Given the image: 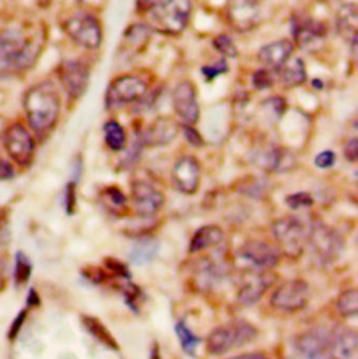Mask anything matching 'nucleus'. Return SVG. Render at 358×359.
I'll use <instances>...</instances> for the list:
<instances>
[{
  "label": "nucleus",
  "mask_w": 358,
  "mask_h": 359,
  "mask_svg": "<svg viewBox=\"0 0 358 359\" xmlns=\"http://www.w3.org/2000/svg\"><path fill=\"white\" fill-rule=\"evenodd\" d=\"M24 109L35 133L51 132L60 114V98L56 87L49 81L31 87L24 97Z\"/></svg>",
  "instance_id": "1"
},
{
  "label": "nucleus",
  "mask_w": 358,
  "mask_h": 359,
  "mask_svg": "<svg viewBox=\"0 0 358 359\" xmlns=\"http://www.w3.org/2000/svg\"><path fill=\"white\" fill-rule=\"evenodd\" d=\"M256 336L258 330L253 325L244 320L230 322L208 334L207 350L213 355H223L252 343Z\"/></svg>",
  "instance_id": "2"
},
{
  "label": "nucleus",
  "mask_w": 358,
  "mask_h": 359,
  "mask_svg": "<svg viewBox=\"0 0 358 359\" xmlns=\"http://www.w3.org/2000/svg\"><path fill=\"white\" fill-rule=\"evenodd\" d=\"M39 49L15 29L0 35V69H25L35 62Z\"/></svg>",
  "instance_id": "3"
},
{
  "label": "nucleus",
  "mask_w": 358,
  "mask_h": 359,
  "mask_svg": "<svg viewBox=\"0 0 358 359\" xmlns=\"http://www.w3.org/2000/svg\"><path fill=\"white\" fill-rule=\"evenodd\" d=\"M310 229L304 221L296 215L280 218L273 225V235L279 243V249L291 259L303 255L304 246L308 242Z\"/></svg>",
  "instance_id": "4"
},
{
  "label": "nucleus",
  "mask_w": 358,
  "mask_h": 359,
  "mask_svg": "<svg viewBox=\"0 0 358 359\" xmlns=\"http://www.w3.org/2000/svg\"><path fill=\"white\" fill-rule=\"evenodd\" d=\"M308 243L312 249L314 257L322 264H331L336 262L345 248V242L340 233L321 222L310 228Z\"/></svg>",
  "instance_id": "5"
},
{
  "label": "nucleus",
  "mask_w": 358,
  "mask_h": 359,
  "mask_svg": "<svg viewBox=\"0 0 358 359\" xmlns=\"http://www.w3.org/2000/svg\"><path fill=\"white\" fill-rule=\"evenodd\" d=\"M1 142L8 157L18 165L27 167L31 164L35 143L31 133L21 123H13L4 129Z\"/></svg>",
  "instance_id": "6"
},
{
  "label": "nucleus",
  "mask_w": 358,
  "mask_h": 359,
  "mask_svg": "<svg viewBox=\"0 0 358 359\" xmlns=\"http://www.w3.org/2000/svg\"><path fill=\"white\" fill-rule=\"evenodd\" d=\"M154 20L159 27L170 34L182 32L190 18V0H160L153 8Z\"/></svg>",
  "instance_id": "7"
},
{
  "label": "nucleus",
  "mask_w": 358,
  "mask_h": 359,
  "mask_svg": "<svg viewBox=\"0 0 358 359\" xmlns=\"http://www.w3.org/2000/svg\"><path fill=\"white\" fill-rule=\"evenodd\" d=\"M311 298V288L304 280H291L281 284L272 295L270 304L280 312H298L307 306Z\"/></svg>",
  "instance_id": "8"
},
{
  "label": "nucleus",
  "mask_w": 358,
  "mask_h": 359,
  "mask_svg": "<svg viewBox=\"0 0 358 359\" xmlns=\"http://www.w3.org/2000/svg\"><path fill=\"white\" fill-rule=\"evenodd\" d=\"M66 34L79 45L95 49L102 41V31L98 20L90 14L74 15L65 22Z\"/></svg>",
  "instance_id": "9"
},
{
  "label": "nucleus",
  "mask_w": 358,
  "mask_h": 359,
  "mask_svg": "<svg viewBox=\"0 0 358 359\" xmlns=\"http://www.w3.org/2000/svg\"><path fill=\"white\" fill-rule=\"evenodd\" d=\"M147 84L136 76H122L112 81L107 93V102L110 107H118L135 102L145 97Z\"/></svg>",
  "instance_id": "10"
},
{
  "label": "nucleus",
  "mask_w": 358,
  "mask_h": 359,
  "mask_svg": "<svg viewBox=\"0 0 358 359\" xmlns=\"http://www.w3.org/2000/svg\"><path fill=\"white\" fill-rule=\"evenodd\" d=\"M297 348L305 359H332V334L322 327L311 329L300 336Z\"/></svg>",
  "instance_id": "11"
},
{
  "label": "nucleus",
  "mask_w": 358,
  "mask_h": 359,
  "mask_svg": "<svg viewBox=\"0 0 358 359\" xmlns=\"http://www.w3.org/2000/svg\"><path fill=\"white\" fill-rule=\"evenodd\" d=\"M132 200L136 212L140 217L149 218L156 215L164 205V196L153 184L138 180L132 186Z\"/></svg>",
  "instance_id": "12"
},
{
  "label": "nucleus",
  "mask_w": 358,
  "mask_h": 359,
  "mask_svg": "<svg viewBox=\"0 0 358 359\" xmlns=\"http://www.w3.org/2000/svg\"><path fill=\"white\" fill-rule=\"evenodd\" d=\"M260 17L258 0H228L227 18L231 27L239 32L252 29Z\"/></svg>",
  "instance_id": "13"
},
{
  "label": "nucleus",
  "mask_w": 358,
  "mask_h": 359,
  "mask_svg": "<svg viewBox=\"0 0 358 359\" xmlns=\"http://www.w3.org/2000/svg\"><path fill=\"white\" fill-rule=\"evenodd\" d=\"M274 281L276 276L269 271L251 273L245 276L237 295L238 304H241L242 306H251L256 304L265 295V292L273 285Z\"/></svg>",
  "instance_id": "14"
},
{
  "label": "nucleus",
  "mask_w": 358,
  "mask_h": 359,
  "mask_svg": "<svg viewBox=\"0 0 358 359\" xmlns=\"http://www.w3.org/2000/svg\"><path fill=\"white\" fill-rule=\"evenodd\" d=\"M173 105L175 114L186 125L192 126L199 119V104L196 88L190 81H180L173 93Z\"/></svg>",
  "instance_id": "15"
},
{
  "label": "nucleus",
  "mask_w": 358,
  "mask_h": 359,
  "mask_svg": "<svg viewBox=\"0 0 358 359\" xmlns=\"http://www.w3.org/2000/svg\"><path fill=\"white\" fill-rule=\"evenodd\" d=\"M239 255L258 269H273L280 262V250L263 241H248L241 249Z\"/></svg>",
  "instance_id": "16"
},
{
  "label": "nucleus",
  "mask_w": 358,
  "mask_h": 359,
  "mask_svg": "<svg viewBox=\"0 0 358 359\" xmlns=\"http://www.w3.org/2000/svg\"><path fill=\"white\" fill-rule=\"evenodd\" d=\"M59 79L66 93L72 98H79L87 87L88 69L77 60H69L60 66Z\"/></svg>",
  "instance_id": "17"
},
{
  "label": "nucleus",
  "mask_w": 358,
  "mask_h": 359,
  "mask_svg": "<svg viewBox=\"0 0 358 359\" xmlns=\"http://www.w3.org/2000/svg\"><path fill=\"white\" fill-rule=\"evenodd\" d=\"M173 180L180 193L194 194L200 183V165L194 157H182L173 170Z\"/></svg>",
  "instance_id": "18"
},
{
  "label": "nucleus",
  "mask_w": 358,
  "mask_h": 359,
  "mask_svg": "<svg viewBox=\"0 0 358 359\" xmlns=\"http://www.w3.org/2000/svg\"><path fill=\"white\" fill-rule=\"evenodd\" d=\"M255 161L259 168L267 172H286L293 170L296 165V158L293 153L277 147H270L259 151Z\"/></svg>",
  "instance_id": "19"
},
{
  "label": "nucleus",
  "mask_w": 358,
  "mask_h": 359,
  "mask_svg": "<svg viewBox=\"0 0 358 359\" xmlns=\"http://www.w3.org/2000/svg\"><path fill=\"white\" fill-rule=\"evenodd\" d=\"M179 126L170 118H160L152 123L142 136V142L149 147L167 146L178 135Z\"/></svg>",
  "instance_id": "20"
},
{
  "label": "nucleus",
  "mask_w": 358,
  "mask_h": 359,
  "mask_svg": "<svg viewBox=\"0 0 358 359\" xmlns=\"http://www.w3.org/2000/svg\"><path fill=\"white\" fill-rule=\"evenodd\" d=\"M293 52H294L293 42L289 39H281L260 48L258 53V59L265 67L280 69L293 56Z\"/></svg>",
  "instance_id": "21"
},
{
  "label": "nucleus",
  "mask_w": 358,
  "mask_h": 359,
  "mask_svg": "<svg viewBox=\"0 0 358 359\" xmlns=\"http://www.w3.org/2000/svg\"><path fill=\"white\" fill-rule=\"evenodd\" d=\"M332 359H358L356 330L342 327L332 334Z\"/></svg>",
  "instance_id": "22"
},
{
  "label": "nucleus",
  "mask_w": 358,
  "mask_h": 359,
  "mask_svg": "<svg viewBox=\"0 0 358 359\" xmlns=\"http://www.w3.org/2000/svg\"><path fill=\"white\" fill-rule=\"evenodd\" d=\"M358 13L354 3L343 4L336 13V28L342 38L356 45L357 42Z\"/></svg>",
  "instance_id": "23"
},
{
  "label": "nucleus",
  "mask_w": 358,
  "mask_h": 359,
  "mask_svg": "<svg viewBox=\"0 0 358 359\" xmlns=\"http://www.w3.org/2000/svg\"><path fill=\"white\" fill-rule=\"evenodd\" d=\"M293 34H294L296 42L301 48H307L317 43L325 35V29L319 22L311 18H301V20H294Z\"/></svg>",
  "instance_id": "24"
},
{
  "label": "nucleus",
  "mask_w": 358,
  "mask_h": 359,
  "mask_svg": "<svg viewBox=\"0 0 358 359\" xmlns=\"http://www.w3.org/2000/svg\"><path fill=\"white\" fill-rule=\"evenodd\" d=\"M224 239V233L217 225H204L200 226L192 236L189 243V252L197 253L203 252L208 248H214L220 245Z\"/></svg>",
  "instance_id": "25"
},
{
  "label": "nucleus",
  "mask_w": 358,
  "mask_h": 359,
  "mask_svg": "<svg viewBox=\"0 0 358 359\" xmlns=\"http://www.w3.org/2000/svg\"><path fill=\"white\" fill-rule=\"evenodd\" d=\"M279 70V76L281 83L286 87H298L307 80V69L305 63L301 57H290Z\"/></svg>",
  "instance_id": "26"
},
{
  "label": "nucleus",
  "mask_w": 358,
  "mask_h": 359,
  "mask_svg": "<svg viewBox=\"0 0 358 359\" xmlns=\"http://www.w3.org/2000/svg\"><path fill=\"white\" fill-rule=\"evenodd\" d=\"M160 249V242L154 238L145 236L136 242L131 252V260L138 264L143 266L146 263H150L159 253Z\"/></svg>",
  "instance_id": "27"
},
{
  "label": "nucleus",
  "mask_w": 358,
  "mask_h": 359,
  "mask_svg": "<svg viewBox=\"0 0 358 359\" xmlns=\"http://www.w3.org/2000/svg\"><path fill=\"white\" fill-rule=\"evenodd\" d=\"M83 325L86 327V330L95 337L100 343H102L105 347L118 351L119 346L117 344V340L114 339V336L110 333V330L97 319L93 316H83Z\"/></svg>",
  "instance_id": "28"
},
{
  "label": "nucleus",
  "mask_w": 358,
  "mask_h": 359,
  "mask_svg": "<svg viewBox=\"0 0 358 359\" xmlns=\"http://www.w3.org/2000/svg\"><path fill=\"white\" fill-rule=\"evenodd\" d=\"M194 276H196L197 285L201 290H208V288H213L216 284H218V281L223 277V271L217 264L203 260V263H200V266L197 267Z\"/></svg>",
  "instance_id": "29"
},
{
  "label": "nucleus",
  "mask_w": 358,
  "mask_h": 359,
  "mask_svg": "<svg viewBox=\"0 0 358 359\" xmlns=\"http://www.w3.org/2000/svg\"><path fill=\"white\" fill-rule=\"evenodd\" d=\"M104 137H105L107 146L114 151H121L126 146L125 129L117 121H110L105 123Z\"/></svg>",
  "instance_id": "30"
},
{
  "label": "nucleus",
  "mask_w": 358,
  "mask_h": 359,
  "mask_svg": "<svg viewBox=\"0 0 358 359\" xmlns=\"http://www.w3.org/2000/svg\"><path fill=\"white\" fill-rule=\"evenodd\" d=\"M336 309L343 318H356L358 313V291L352 288L340 294L336 301Z\"/></svg>",
  "instance_id": "31"
},
{
  "label": "nucleus",
  "mask_w": 358,
  "mask_h": 359,
  "mask_svg": "<svg viewBox=\"0 0 358 359\" xmlns=\"http://www.w3.org/2000/svg\"><path fill=\"white\" fill-rule=\"evenodd\" d=\"M175 332H177L179 343L182 346L183 351L187 355H194V351H196L197 346L200 344V339L193 334V332L187 327L185 320H180L178 325L175 326Z\"/></svg>",
  "instance_id": "32"
},
{
  "label": "nucleus",
  "mask_w": 358,
  "mask_h": 359,
  "mask_svg": "<svg viewBox=\"0 0 358 359\" xmlns=\"http://www.w3.org/2000/svg\"><path fill=\"white\" fill-rule=\"evenodd\" d=\"M238 191L253 198H262L267 193V182L255 177L245 178L238 184Z\"/></svg>",
  "instance_id": "33"
},
{
  "label": "nucleus",
  "mask_w": 358,
  "mask_h": 359,
  "mask_svg": "<svg viewBox=\"0 0 358 359\" xmlns=\"http://www.w3.org/2000/svg\"><path fill=\"white\" fill-rule=\"evenodd\" d=\"M31 271H32V266L29 259L22 252H18L15 255V269H14L15 284L18 285L25 284L31 277Z\"/></svg>",
  "instance_id": "34"
},
{
  "label": "nucleus",
  "mask_w": 358,
  "mask_h": 359,
  "mask_svg": "<svg viewBox=\"0 0 358 359\" xmlns=\"http://www.w3.org/2000/svg\"><path fill=\"white\" fill-rule=\"evenodd\" d=\"M213 45L216 46V49L224 56V57H235L238 55V49L237 46L234 45L232 39L223 34V35H218L214 38L213 41Z\"/></svg>",
  "instance_id": "35"
},
{
  "label": "nucleus",
  "mask_w": 358,
  "mask_h": 359,
  "mask_svg": "<svg viewBox=\"0 0 358 359\" xmlns=\"http://www.w3.org/2000/svg\"><path fill=\"white\" fill-rule=\"evenodd\" d=\"M104 198L107 200V204L117 211L118 208H125L126 205V197L118 187H108L104 191Z\"/></svg>",
  "instance_id": "36"
},
{
  "label": "nucleus",
  "mask_w": 358,
  "mask_h": 359,
  "mask_svg": "<svg viewBox=\"0 0 358 359\" xmlns=\"http://www.w3.org/2000/svg\"><path fill=\"white\" fill-rule=\"evenodd\" d=\"M286 203L293 210H300V208L311 207L314 204V198H312V196L310 193L300 191V193H294V194L287 196Z\"/></svg>",
  "instance_id": "37"
},
{
  "label": "nucleus",
  "mask_w": 358,
  "mask_h": 359,
  "mask_svg": "<svg viewBox=\"0 0 358 359\" xmlns=\"http://www.w3.org/2000/svg\"><path fill=\"white\" fill-rule=\"evenodd\" d=\"M273 84V77L267 70H258L253 74V86L258 90H266L270 88Z\"/></svg>",
  "instance_id": "38"
},
{
  "label": "nucleus",
  "mask_w": 358,
  "mask_h": 359,
  "mask_svg": "<svg viewBox=\"0 0 358 359\" xmlns=\"http://www.w3.org/2000/svg\"><path fill=\"white\" fill-rule=\"evenodd\" d=\"M227 63H225V60L223 59V60H220V62H217V63H214V65H210V66H204L203 69H201V73L204 74V77L207 79V80H213V79H216L217 76H220V74H223L224 72H227Z\"/></svg>",
  "instance_id": "39"
},
{
  "label": "nucleus",
  "mask_w": 358,
  "mask_h": 359,
  "mask_svg": "<svg viewBox=\"0 0 358 359\" xmlns=\"http://www.w3.org/2000/svg\"><path fill=\"white\" fill-rule=\"evenodd\" d=\"M336 163V154L331 150L322 151L315 157V165L321 170H328L331 167H333Z\"/></svg>",
  "instance_id": "40"
},
{
  "label": "nucleus",
  "mask_w": 358,
  "mask_h": 359,
  "mask_svg": "<svg viewBox=\"0 0 358 359\" xmlns=\"http://www.w3.org/2000/svg\"><path fill=\"white\" fill-rule=\"evenodd\" d=\"M183 135L186 137V140L189 142V144H192L193 147H201L203 146V139L201 136L197 133V130H194L192 126L185 125L183 126Z\"/></svg>",
  "instance_id": "41"
},
{
  "label": "nucleus",
  "mask_w": 358,
  "mask_h": 359,
  "mask_svg": "<svg viewBox=\"0 0 358 359\" xmlns=\"http://www.w3.org/2000/svg\"><path fill=\"white\" fill-rule=\"evenodd\" d=\"M107 266L111 271H114L115 274L121 276V277H129V271L125 267V264H122L119 260L115 259H107Z\"/></svg>",
  "instance_id": "42"
},
{
  "label": "nucleus",
  "mask_w": 358,
  "mask_h": 359,
  "mask_svg": "<svg viewBox=\"0 0 358 359\" xmlns=\"http://www.w3.org/2000/svg\"><path fill=\"white\" fill-rule=\"evenodd\" d=\"M345 157L350 163H356L358 158V142L357 139H352L346 147H345Z\"/></svg>",
  "instance_id": "43"
},
{
  "label": "nucleus",
  "mask_w": 358,
  "mask_h": 359,
  "mask_svg": "<svg viewBox=\"0 0 358 359\" xmlns=\"http://www.w3.org/2000/svg\"><path fill=\"white\" fill-rule=\"evenodd\" d=\"M76 204V196H74V183H70L66 189V210L69 214L73 212Z\"/></svg>",
  "instance_id": "44"
},
{
  "label": "nucleus",
  "mask_w": 358,
  "mask_h": 359,
  "mask_svg": "<svg viewBox=\"0 0 358 359\" xmlns=\"http://www.w3.org/2000/svg\"><path fill=\"white\" fill-rule=\"evenodd\" d=\"M13 177H14L13 167L7 161L0 160V180H11Z\"/></svg>",
  "instance_id": "45"
},
{
  "label": "nucleus",
  "mask_w": 358,
  "mask_h": 359,
  "mask_svg": "<svg viewBox=\"0 0 358 359\" xmlns=\"http://www.w3.org/2000/svg\"><path fill=\"white\" fill-rule=\"evenodd\" d=\"M24 315H25V312H21V313L18 315V318L15 319V322H14V325H13V327H11V333H10V337H14V336H15V333H18V330H20V326H21V323L24 322Z\"/></svg>",
  "instance_id": "46"
},
{
  "label": "nucleus",
  "mask_w": 358,
  "mask_h": 359,
  "mask_svg": "<svg viewBox=\"0 0 358 359\" xmlns=\"http://www.w3.org/2000/svg\"><path fill=\"white\" fill-rule=\"evenodd\" d=\"M230 359H269L266 355H263V354H258V353H255V354H242V355H238V357H234V358Z\"/></svg>",
  "instance_id": "47"
},
{
  "label": "nucleus",
  "mask_w": 358,
  "mask_h": 359,
  "mask_svg": "<svg viewBox=\"0 0 358 359\" xmlns=\"http://www.w3.org/2000/svg\"><path fill=\"white\" fill-rule=\"evenodd\" d=\"M79 1L87 7H100L102 3V0H79Z\"/></svg>",
  "instance_id": "48"
},
{
  "label": "nucleus",
  "mask_w": 358,
  "mask_h": 359,
  "mask_svg": "<svg viewBox=\"0 0 358 359\" xmlns=\"http://www.w3.org/2000/svg\"><path fill=\"white\" fill-rule=\"evenodd\" d=\"M150 359H161V355H160V350H159V344H154V346H153V348H152V355H150Z\"/></svg>",
  "instance_id": "49"
},
{
  "label": "nucleus",
  "mask_w": 358,
  "mask_h": 359,
  "mask_svg": "<svg viewBox=\"0 0 358 359\" xmlns=\"http://www.w3.org/2000/svg\"><path fill=\"white\" fill-rule=\"evenodd\" d=\"M38 302H39V299H38V297H37L35 291H31V295H29L28 304H29V305H38Z\"/></svg>",
  "instance_id": "50"
},
{
  "label": "nucleus",
  "mask_w": 358,
  "mask_h": 359,
  "mask_svg": "<svg viewBox=\"0 0 358 359\" xmlns=\"http://www.w3.org/2000/svg\"><path fill=\"white\" fill-rule=\"evenodd\" d=\"M3 287H4V276H3V269L0 266V291L3 290Z\"/></svg>",
  "instance_id": "51"
},
{
  "label": "nucleus",
  "mask_w": 358,
  "mask_h": 359,
  "mask_svg": "<svg viewBox=\"0 0 358 359\" xmlns=\"http://www.w3.org/2000/svg\"><path fill=\"white\" fill-rule=\"evenodd\" d=\"M3 132H4V121H3V118L0 116V139H1V136H3Z\"/></svg>",
  "instance_id": "52"
},
{
  "label": "nucleus",
  "mask_w": 358,
  "mask_h": 359,
  "mask_svg": "<svg viewBox=\"0 0 358 359\" xmlns=\"http://www.w3.org/2000/svg\"><path fill=\"white\" fill-rule=\"evenodd\" d=\"M318 1H328V0H318Z\"/></svg>",
  "instance_id": "53"
}]
</instances>
